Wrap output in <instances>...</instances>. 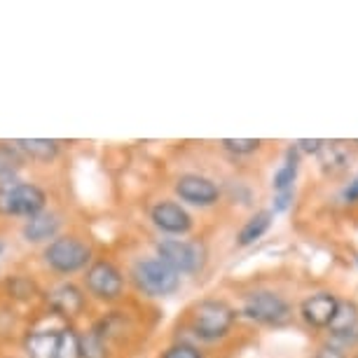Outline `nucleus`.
Instances as JSON below:
<instances>
[{
  "label": "nucleus",
  "instance_id": "obj_1",
  "mask_svg": "<svg viewBox=\"0 0 358 358\" xmlns=\"http://www.w3.org/2000/svg\"><path fill=\"white\" fill-rule=\"evenodd\" d=\"M45 192L38 185L22 183V180H3L0 183V213L3 215H33L43 213L45 208Z\"/></svg>",
  "mask_w": 358,
  "mask_h": 358
},
{
  "label": "nucleus",
  "instance_id": "obj_2",
  "mask_svg": "<svg viewBox=\"0 0 358 358\" xmlns=\"http://www.w3.org/2000/svg\"><path fill=\"white\" fill-rule=\"evenodd\" d=\"M234 309L222 300H204L194 307L192 314V328L194 335L206 342L220 340L229 333L234 323Z\"/></svg>",
  "mask_w": 358,
  "mask_h": 358
},
{
  "label": "nucleus",
  "instance_id": "obj_3",
  "mask_svg": "<svg viewBox=\"0 0 358 358\" xmlns=\"http://www.w3.org/2000/svg\"><path fill=\"white\" fill-rule=\"evenodd\" d=\"M134 283L141 293L150 295V297H162V295H171L173 290H178L180 286V276L178 272H173L166 262H162L159 258L152 260H141L134 265Z\"/></svg>",
  "mask_w": 358,
  "mask_h": 358
},
{
  "label": "nucleus",
  "instance_id": "obj_4",
  "mask_svg": "<svg viewBox=\"0 0 358 358\" xmlns=\"http://www.w3.org/2000/svg\"><path fill=\"white\" fill-rule=\"evenodd\" d=\"M92 258L90 246L83 244L76 236H59L45 248V260L52 269L62 274H73L83 269Z\"/></svg>",
  "mask_w": 358,
  "mask_h": 358
},
{
  "label": "nucleus",
  "instance_id": "obj_5",
  "mask_svg": "<svg viewBox=\"0 0 358 358\" xmlns=\"http://www.w3.org/2000/svg\"><path fill=\"white\" fill-rule=\"evenodd\" d=\"M157 258L166 262L173 272H197L204 265V248L194 241L164 239L157 244Z\"/></svg>",
  "mask_w": 358,
  "mask_h": 358
},
{
  "label": "nucleus",
  "instance_id": "obj_6",
  "mask_svg": "<svg viewBox=\"0 0 358 358\" xmlns=\"http://www.w3.org/2000/svg\"><path fill=\"white\" fill-rule=\"evenodd\" d=\"M244 316L251 321L267 323V326H279V323L288 321L290 307L288 302L269 290H260V293H251L244 302Z\"/></svg>",
  "mask_w": 358,
  "mask_h": 358
},
{
  "label": "nucleus",
  "instance_id": "obj_7",
  "mask_svg": "<svg viewBox=\"0 0 358 358\" xmlns=\"http://www.w3.org/2000/svg\"><path fill=\"white\" fill-rule=\"evenodd\" d=\"M87 288L99 300H117L122 295L124 279L120 269L106 260H99L87 269Z\"/></svg>",
  "mask_w": 358,
  "mask_h": 358
},
{
  "label": "nucleus",
  "instance_id": "obj_8",
  "mask_svg": "<svg viewBox=\"0 0 358 358\" xmlns=\"http://www.w3.org/2000/svg\"><path fill=\"white\" fill-rule=\"evenodd\" d=\"M176 194L183 201H187V204L211 206L218 201L220 190L211 178H204V176L197 173H185L176 180Z\"/></svg>",
  "mask_w": 358,
  "mask_h": 358
},
{
  "label": "nucleus",
  "instance_id": "obj_9",
  "mask_svg": "<svg viewBox=\"0 0 358 358\" xmlns=\"http://www.w3.org/2000/svg\"><path fill=\"white\" fill-rule=\"evenodd\" d=\"M152 222L162 232H169V234H185V232H190V227H192L190 213L180 204H176V201H159V204L152 208Z\"/></svg>",
  "mask_w": 358,
  "mask_h": 358
},
{
  "label": "nucleus",
  "instance_id": "obj_10",
  "mask_svg": "<svg viewBox=\"0 0 358 358\" xmlns=\"http://www.w3.org/2000/svg\"><path fill=\"white\" fill-rule=\"evenodd\" d=\"M337 297L330 295V293H316L312 297H307L305 302H302L300 312H302V319H305L309 326L314 328H328L330 321H333V316L337 312Z\"/></svg>",
  "mask_w": 358,
  "mask_h": 358
},
{
  "label": "nucleus",
  "instance_id": "obj_11",
  "mask_svg": "<svg viewBox=\"0 0 358 358\" xmlns=\"http://www.w3.org/2000/svg\"><path fill=\"white\" fill-rule=\"evenodd\" d=\"M59 337L62 330H33L26 335V354L29 358H57L59 351Z\"/></svg>",
  "mask_w": 358,
  "mask_h": 358
},
{
  "label": "nucleus",
  "instance_id": "obj_12",
  "mask_svg": "<svg viewBox=\"0 0 358 358\" xmlns=\"http://www.w3.org/2000/svg\"><path fill=\"white\" fill-rule=\"evenodd\" d=\"M50 302H52V309L57 314L78 316L80 312H83V307H85V295H83V290H80L78 286L66 283V286H59L57 290H54Z\"/></svg>",
  "mask_w": 358,
  "mask_h": 358
},
{
  "label": "nucleus",
  "instance_id": "obj_13",
  "mask_svg": "<svg viewBox=\"0 0 358 358\" xmlns=\"http://www.w3.org/2000/svg\"><path fill=\"white\" fill-rule=\"evenodd\" d=\"M59 229V218L54 213H38L33 215V218L26 220L24 225V236L33 244H38V241H45V239H52L54 234H57Z\"/></svg>",
  "mask_w": 358,
  "mask_h": 358
},
{
  "label": "nucleus",
  "instance_id": "obj_14",
  "mask_svg": "<svg viewBox=\"0 0 358 358\" xmlns=\"http://www.w3.org/2000/svg\"><path fill=\"white\" fill-rule=\"evenodd\" d=\"M15 145L22 155L38 162H50L59 155V141L54 138H19Z\"/></svg>",
  "mask_w": 358,
  "mask_h": 358
},
{
  "label": "nucleus",
  "instance_id": "obj_15",
  "mask_svg": "<svg viewBox=\"0 0 358 358\" xmlns=\"http://www.w3.org/2000/svg\"><path fill=\"white\" fill-rule=\"evenodd\" d=\"M356 328H358V307L354 302H340L333 321H330V326H328L330 335L349 337Z\"/></svg>",
  "mask_w": 358,
  "mask_h": 358
},
{
  "label": "nucleus",
  "instance_id": "obj_16",
  "mask_svg": "<svg viewBox=\"0 0 358 358\" xmlns=\"http://www.w3.org/2000/svg\"><path fill=\"white\" fill-rule=\"evenodd\" d=\"M269 225H272V211H260V213H255L253 218L248 220L244 227H241L239 236H236V244H239V246L253 244L255 239H260V236L267 232Z\"/></svg>",
  "mask_w": 358,
  "mask_h": 358
},
{
  "label": "nucleus",
  "instance_id": "obj_17",
  "mask_svg": "<svg viewBox=\"0 0 358 358\" xmlns=\"http://www.w3.org/2000/svg\"><path fill=\"white\" fill-rule=\"evenodd\" d=\"M22 164H24V155L19 152L17 145L0 143V183L3 180H15Z\"/></svg>",
  "mask_w": 358,
  "mask_h": 358
},
{
  "label": "nucleus",
  "instance_id": "obj_18",
  "mask_svg": "<svg viewBox=\"0 0 358 358\" xmlns=\"http://www.w3.org/2000/svg\"><path fill=\"white\" fill-rule=\"evenodd\" d=\"M297 176V148L293 145L288 150V159L279 171L274 173V190L283 192V190H293V180Z\"/></svg>",
  "mask_w": 358,
  "mask_h": 358
},
{
  "label": "nucleus",
  "instance_id": "obj_19",
  "mask_svg": "<svg viewBox=\"0 0 358 358\" xmlns=\"http://www.w3.org/2000/svg\"><path fill=\"white\" fill-rule=\"evenodd\" d=\"M80 347H83V358H106V340L99 328L80 337Z\"/></svg>",
  "mask_w": 358,
  "mask_h": 358
},
{
  "label": "nucleus",
  "instance_id": "obj_20",
  "mask_svg": "<svg viewBox=\"0 0 358 358\" xmlns=\"http://www.w3.org/2000/svg\"><path fill=\"white\" fill-rule=\"evenodd\" d=\"M57 358H83V347H80V337H78L76 330L62 328Z\"/></svg>",
  "mask_w": 358,
  "mask_h": 358
},
{
  "label": "nucleus",
  "instance_id": "obj_21",
  "mask_svg": "<svg viewBox=\"0 0 358 358\" xmlns=\"http://www.w3.org/2000/svg\"><path fill=\"white\" fill-rule=\"evenodd\" d=\"M319 155L323 169H328V171H340V169L347 166V155L337 143H326Z\"/></svg>",
  "mask_w": 358,
  "mask_h": 358
},
{
  "label": "nucleus",
  "instance_id": "obj_22",
  "mask_svg": "<svg viewBox=\"0 0 358 358\" xmlns=\"http://www.w3.org/2000/svg\"><path fill=\"white\" fill-rule=\"evenodd\" d=\"M222 145L227 148L229 152H236V155H251L260 148V141L258 138H225Z\"/></svg>",
  "mask_w": 358,
  "mask_h": 358
},
{
  "label": "nucleus",
  "instance_id": "obj_23",
  "mask_svg": "<svg viewBox=\"0 0 358 358\" xmlns=\"http://www.w3.org/2000/svg\"><path fill=\"white\" fill-rule=\"evenodd\" d=\"M164 358H204V356L194 347H190V344H173L164 354Z\"/></svg>",
  "mask_w": 358,
  "mask_h": 358
},
{
  "label": "nucleus",
  "instance_id": "obj_24",
  "mask_svg": "<svg viewBox=\"0 0 358 358\" xmlns=\"http://www.w3.org/2000/svg\"><path fill=\"white\" fill-rule=\"evenodd\" d=\"M323 145H326V141H321V138H314V141H309V138H300L295 143L297 150H305V152H314V155H319L323 150Z\"/></svg>",
  "mask_w": 358,
  "mask_h": 358
},
{
  "label": "nucleus",
  "instance_id": "obj_25",
  "mask_svg": "<svg viewBox=\"0 0 358 358\" xmlns=\"http://www.w3.org/2000/svg\"><path fill=\"white\" fill-rule=\"evenodd\" d=\"M314 358H347L342 354L337 347H330V344H323V347H319V351H316Z\"/></svg>",
  "mask_w": 358,
  "mask_h": 358
},
{
  "label": "nucleus",
  "instance_id": "obj_26",
  "mask_svg": "<svg viewBox=\"0 0 358 358\" xmlns=\"http://www.w3.org/2000/svg\"><path fill=\"white\" fill-rule=\"evenodd\" d=\"M290 199H293V190L276 192V199H274V211H283V208H288Z\"/></svg>",
  "mask_w": 358,
  "mask_h": 358
},
{
  "label": "nucleus",
  "instance_id": "obj_27",
  "mask_svg": "<svg viewBox=\"0 0 358 358\" xmlns=\"http://www.w3.org/2000/svg\"><path fill=\"white\" fill-rule=\"evenodd\" d=\"M344 199L347 201H358V178H354L344 190Z\"/></svg>",
  "mask_w": 358,
  "mask_h": 358
},
{
  "label": "nucleus",
  "instance_id": "obj_28",
  "mask_svg": "<svg viewBox=\"0 0 358 358\" xmlns=\"http://www.w3.org/2000/svg\"><path fill=\"white\" fill-rule=\"evenodd\" d=\"M356 143H358V141H356Z\"/></svg>",
  "mask_w": 358,
  "mask_h": 358
}]
</instances>
